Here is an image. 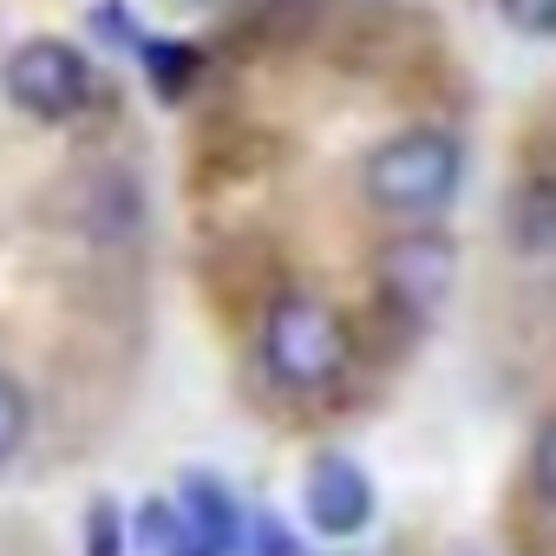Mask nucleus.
Instances as JSON below:
<instances>
[{
    "instance_id": "nucleus-1",
    "label": "nucleus",
    "mask_w": 556,
    "mask_h": 556,
    "mask_svg": "<svg viewBox=\"0 0 556 556\" xmlns=\"http://www.w3.org/2000/svg\"><path fill=\"white\" fill-rule=\"evenodd\" d=\"M348 354H354L348 321L321 295H282L268 308V321H262V367L282 387H295V393L334 387L348 374Z\"/></svg>"
},
{
    "instance_id": "nucleus-2",
    "label": "nucleus",
    "mask_w": 556,
    "mask_h": 556,
    "mask_svg": "<svg viewBox=\"0 0 556 556\" xmlns=\"http://www.w3.org/2000/svg\"><path fill=\"white\" fill-rule=\"evenodd\" d=\"M465 177V151L452 131H400L367 157V197L393 216H432L452 203Z\"/></svg>"
},
{
    "instance_id": "nucleus-3",
    "label": "nucleus",
    "mask_w": 556,
    "mask_h": 556,
    "mask_svg": "<svg viewBox=\"0 0 556 556\" xmlns=\"http://www.w3.org/2000/svg\"><path fill=\"white\" fill-rule=\"evenodd\" d=\"M0 79H8V99L27 118H40V125H66V118H79L92 105V66L66 40H27V47H14V60H8Z\"/></svg>"
},
{
    "instance_id": "nucleus-4",
    "label": "nucleus",
    "mask_w": 556,
    "mask_h": 556,
    "mask_svg": "<svg viewBox=\"0 0 556 556\" xmlns=\"http://www.w3.org/2000/svg\"><path fill=\"white\" fill-rule=\"evenodd\" d=\"M302 504H308V523L321 536H354L374 517V484L348 452H321L302 478Z\"/></svg>"
},
{
    "instance_id": "nucleus-5",
    "label": "nucleus",
    "mask_w": 556,
    "mask_h": 556,
    "mask_svg": "<svg viewBox=\"0 0 556 556\" xmlns=\"http://www.w3.org/2000/svg\"><path fill=\"white\" fill-rule=\"evenodd\" d=\"M452 275H458V249L445 236H406L380 255V282L387 295L413 302V308H432L439 295H452Z\"/></svg>"
},
{
    "instance_id": "nucleus-6",
    "label": "nucleus",
    "mask_w": 556,
    "mask_h": 556,
    "mask_svg": "<svg viewBox=\"0 0 556 556\" xmlns=\"http://www.w3.org/2000/svg\"><path fill=\"white\" fill-rule=\"evenodd\" d=\"M177 517H184V530H190V543H203L210 556H236V543H242V510H236V497L216 484V478H184V504H177Z\"/></svg>"
},
{
    "instance_id": "nucleus-7",
    "label": "nucleus",
    "mask_w": 556,
    "mask_h": 556,
    "mask_svg": "<svg viewBox=\"0 0 556 556\" xmlns=\"http://www.w3.org/2000/svg\"><path fill=\"white\" fill-rule=\"evenodd\" d=\"M504 223H510V242H517V249H530V255H549V249H556V170H543V177H523V184L510 190V210H504Z\"/></svg>"
},
{
    "instance_id": "nucleus-8",
    "label": "nucleus",
    "mask_w": 556,
    "mask_h": 556,
    "mask_svg": "<svg viewBox=\"0 0 556 556\" xmlns=\"http://www.w3.org/2000/svg\"><path fill=\"white\" fill-rule=\"evenodd\" d=\"M144 73H151V92L157 99H184L197 86V53L177 47V40H151L144 47Z\"/></svg>"
},
{
    "instance_id": "nucleus-9",
    "label": "nucleus",
    "mask_w": 556,
    "mask_h": 556,
    "mask_svg": "<svg viewBox=\"0 0 556 556\" xmlns=\"http://www.w3.org/2000/svg\"><path fill=\"white\" fill-rule=\"evenodd\" d=\"M138 536H144V549H151V556H184V549H190V530H184L177 504H164V497H151V504H144Z\"/></svg>"
},
{
    "instance_id": "nucleus-10",
    "label": "nucleus",
    "mask_w": 556,
    "mask_h": 556,
    "mask_svg": "<svg viewBox=\"0 0 556 556\" xmlns=\"http://www.w3.org/2000/svg\"><path fill=\"white\" fill-rule=\"evenodd\" d=\"M21 445H27V387L0 367V465H8Z\"/></svg>"
},
{
    "instance_id": "nucleus-11",
    "label": "nucleus",
    "mask_w": 556,
    "mask_h": 556,
    "mask_svg": "<svg viewBox=\"0 0 556 556\" xmlns=\"http://www.w3.org/2000/svg\"><path fill=\"white\" fill-rule=\"evenodd\" d=\"M530 484H536V497L543 504H556V413L536 426V439H530Z\"/></svg>"
},
{
    "instance_id": "nucleus-12",
    "label": "nucleus",
    "mask_w": 556,
    "mask_h": 556,
    "mask_svg": "<svg viewBox=\"0 0 556 556\" xmlns=\"http://www.w3.org/2000/svg\"><path fill=\"white\" fill-rule=\"evenodd\" d=\"M497 14L530 40H556V0H497Z\"/></svg>"
},
{
    "instance_id": "nucleus-13",
    "label": "nucleus",
    "mask_w": 556,
    "mask_h": 556,
    "mask_svg": "<svg viewBox=\"0 0 556 556\" xmlns=\"http://www.w3.org/2000/svg\"><path fill=\"white\" fill-rule=\"evenodd\" d=\"M118 549H125L118 510H112V497H99V504L86 510V556H118Z\"/></svg>"
}]
</instances>
